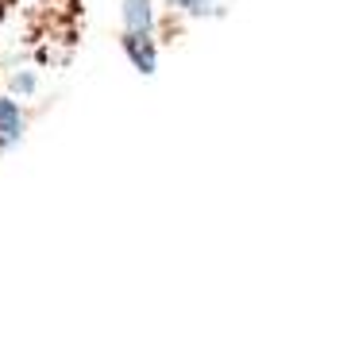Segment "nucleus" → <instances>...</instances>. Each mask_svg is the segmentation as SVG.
Here are the masks:
<instances>
[{"instance_id": "f257e3e1", "label": "nucleus", "mask_w": 347, "mask_h": 351, "mask_svg": "<svg viewBox=\"0 0 347 351\" xmlns=\"http://www.w3.org/2000/svg\"><path fill=\"white\" fill-rule=\"evenodd\" d=\"M120 51L139 77L158 73V4L154 0H120Z\"/></svg>"}, {"instance_id": "f03ea898", "label": "nucleus", "mask_w": 347, "mask_h": 351, "mask_svg": "<svg viewBox=\"0 0 347 351\" xmlns=\"http://www.w3.org/2000/svg\"><path fill=\"white\" fill-rule=\"evenodd\" d=\"M27 101L12 97L8 89L0 93V158H8L12 151H20L23 139H27Z\"/></svg>"}, {"instance_id": "7ed1b4c3", "label": "nucleus", "mask_w": 347, "mask_h": 351, "mask_svg": "<svg viewBox=\"0 0 347 351\" xmlns=\"http://www.w3.org/2000/svg\"><path fill=\"white\" fill-rule=\"evenodd\" d=\"M163 8L182 20H220L228 12V0H163Z\"/></svg>"}, {"instance_id": "20e7f679", "label": "nucleus", "mask_w": 347, "mask_h": 351, "mask_svg": "<svg viewBox=\"0 0 347 351\" xmlns=\"http://www.w3.org/2000/svg\"><path fill=\"white\" fill-rule=\"evenodd\" d=\"M43 89V73L35 70V66H16V70L8 73V93L20 97V101H35Z\"/></svg>"}]
</instances>
